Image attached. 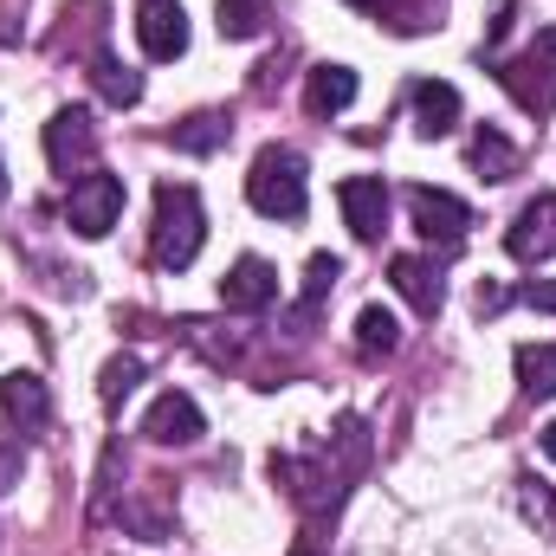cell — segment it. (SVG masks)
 I'll use <instances>...</instances> for the list:
<instances>
[{
    "label": "cell",
    "instance_id": "cell-9",
    "mask_svg": "<svg viewBox=\"0 0 556 556\" xmlns=\"http://www.w3.org/2000/svg\"><path fill=\"white\" fill-rule=\"evenodd\" d=\"M505 247H511V260H525V266L556 260V194H538L531 207H518V220H511Z\"/></svg>",
    "mask_w": 556,
    "mask_h": 556
},
{
    "label": "cell",
    "instance_id": "cell-2",
    "mask_svg": "<svg viewBox=\"0 0 556 556\" xmlns=\"http://www.w3.org/2000/svg\"><path fill=\"white\" fill-rule=\"evenodd\" d=\"M247 201L266 214V220H304L311 207V181H304V155L298 149H260L253 155V175H247Z\"/></svg>",
    "mask_w": 556,
    "mask_h": 556
},
{
    "label": "cell",
    "instance_id": "cell-5",
    "mask_svg": "<svg viewBox=\"0 0 556 556\" xmlns=\"http://www.w3.org/2000/svg\"><path fill=\"white\" fill-rule=\"evenodd\" d=\"M408 214H415L420 240L440 247V253H459L466 247V227H472V207L446 188H408Z\"/></svg>",
    "mask_w": 556,
    "mask_h": 556
},
{
    "label": "cell",
    "instance_id": "cell-28",
    "mask_svg": "<svg viewBox=\"0 0 556 556\" xmlns=\"http://www.w3.org/2000/svg\"><path fill=\"white\" fill-rule=\"evenodd\" d=\"M538 440H544V453H551V459H556V420H551V427H544V433H538Z\"/></svg>",
    "mask_w": 556,
    "mask_h": 556
},
{
    "label": "cell",
    "instance_id": "cell-18",
    "mask_svg": "<svg viewBox=\"0 0 556 556\" xmlns=\"http://www.w3.org/2000/svg\"><path fill=\"white\" fill-rule=\"evenodd\" d=\"M337 278H343V266H337L330 253H317V260L304 266V298H298V311H291V324H298V330H311V324H317V311H324V298L337 291Z\"/></svg>",
    "mask_w": 556,
    "mask_h": 556
},
{
    "label": "cell",
    "instance_id": "cell-30",
    "mask_svg": "<svg viewBox=\"0 0 556 556\" xmlns=\"http://www.w3.org/2000/svg\"><path fill=\"white\" fill-rule=\"evenodd\" d=\"M291 556H311V551H291Z\"/></svg>",
    "mask_w": 556,
    "mask_h": 556
},
{
    "label": "cell",
    "instance_id": "cell-8",
    "mask_svg": "<svg viewBox=\"0 0 556 556\" xmlns=\"http://www.w3.org/2000/svg\"><path fill=\"white\" fill-rule=\"evenodd\" d=\"M142 433H149L155 446H188V440H201V433H207V420H201V408H194V395L168 389V395H155V402H149Z\"/></svg>",
    "mask_w": 556,
    "mask_h": 556
},
{
    "label": "cell",
    "instance_id": "cell-27",
    "mask_svg": "<svg viewBox=\"0 0 556 556\" xmlns=\"http://www.w3.org/2000/svg\"><path fill=\"white\" fill-rule=\"evenodd\" d=\"M511 304V291H498V285H479V311H505Z\"/></svg>",
    "mask_w": 556,
    "mask_h": 556
},
{
    "label": "cell",
    "instance_id": "cell-13",
    "mask_svg": "<svg viewBox=\"0 0 556 556\" xmlns=\"http://www.w3.org/2000/svg\"><path fill=\"white\" fill-rule=\"evenodd\" d=\"M356 104V72L350 65H317L311 78H304V111L311 117H337V111H350Z\"/></svg>",
    "mask_w": 556,
    "mask_h": 556
},
{
    "label": "cell",
    "instance_id": "cell-17",
    "mask_svg": "<svg viewBox=\"0 0 556 556\" xmlns=\"http://www.w3.org/2000/svg\"><path fill=\"white\" fill-rule=\"evenodd\" d=\"M472 168H479L485 181H511V175H518V149H511V137L492 130V124H479V130H472Z\"/></svg>",
    "mask_w": 556,
    "mask_h": 556
},
{
    "label": "cell",
    "instance_id": "cell-7",
    "mask_svg": "<svg viewBox=\"0 0 556 556\" xmlns=\"http://www.w3.org/2000/svg\"><path fill=\"white\" fill-rule=\"evenodd\" d=\"M137 39L149 59H181L188 52V13H181V0H142L137 7Z\"/></svg>",
    "mask_w": 556,
    "mask_h": 556
},
{
    "label": "cell",
    "instance_id": "cell-4",
    "mask_svg": "<svg viewBox=\"0 0 556 556\" xmlns=\"http://www.w3.org/2000/svg\"><path fill=\"white\" fill-rule=\"evenodd\" d=\"M117 214H124V181H117V175L91 168V175L72 181V194H65V227H72V233L104 240V233L117 227Z\"/></svg>",
    "mask_w": 556,
    "mask_h": 556
},
{
    "label": "cell",
    "instance_id": "cell-19",
    "mask_svg": "<svg viewBox=\"0 0 556 556\" xmlns=\"http://www.w3.org/2000/svg\"><path fill=\"white\" fill-rule=\"evenodd\" d=\"M402 343V324H395V311H382V304H363V317H356V350L363 356H389Z\"/></svg>",
    "mask_w": 556,
    "mask_h": 556
},
{
    "label": "cell",
    "instance_id": "cell-6",
    "mask_svg": "<svg viewBox=\"0 0 556 556\" xmlns=\"http://www.w3.org/2000/svg\"><path fill=\"white\" fill-rule=\"evenodd\" d=\"M91 155H98V124H91V111L65 104V111L46 124V162H52L59 175H72V168H91Z\"/></svg>",
    "mask_w": 556,
    "mask_h": 556
},
{
    "label": "cell",
    "instance_id": "cell-29",
    "mask_svg": "<svg viewBox=\"0 0 556 556\" xmlns=\"http://www.w3.org/2000/svg\"><path fill=\"white\" fill-rule=\"evenodd\" d=\"M0 201H7V162H0Z\"/></svg>",
    "mask_w": 556,
    "mask_h": 556
},
{
    "label": "cell",
    "instance_id": "cell-1",
    "mask_svg": "<svg viewBox=\"0 0 556 556\" xmlns=\"http://www.w3.org/2000/svg\"><path fill=\"white\" fill-rule=\"evenodd\" d=\"M201 240H207L201 194H194L188 181H162V188H155V240H149L155 266H162V273H188L194 253H201Z\"/></svg>",
    "mask_w": 556,
    "mask_h": 556
},
{
    "label": "cell",
    "instance_id": "cell-11",
    "mask_svg": "<svg viewBox=\"0 0 556 556\" xmlns=\"http://www.w3.org/2000/svg\"><path fill=\"white\" fill-rule=\"evenodd\" d=\"M389 278H395V291L415 304L420 317H433V311H440V298H446L440 266H433V260H420V253H395V260H389Z\"/></svg>",
    "mask_w": 556,
    "mask_h": 556
},
{
    "label": "cell",
    "instance_id": "cell-23",
    "mask_svg": "<svg viewBox=\"0 0 556 556\" xmlns=\"http://www.w3.org/2000/svg\"><path fill=\"white\" fill-rule=\"evenodd\" d=\"M137 382H142V356H111V363H104V382H98V395L117 408V402H124Z\"/></svg>",
    "mask_w": 556,
    "mask_h": 556
},
{
    "label": "cell",
    "instance_id": "cell-20",
    "mask_svg": "<svg viewBox=\"0 0 556 556\" xmlns=\"http://www.w3.org/2000/svg\"><path fill=\"white\" fill-rule=\"evenodd\" d=\"M518 382H525V395H556V343H525L518 350Z\"/></svg>",
    "mask_w": 556,
    "mask_h": 556
},
{
    "label": "cell",
    "instance_id": "cell-14",
    "mask_svg": "<svg viewBox=\"0 0 556 556\" xmlns=\"http://www.w3.org/2000/svg\"><path fill=\"white\" fill-rule=\"evenodd\" d=\"M0 408L20 420V427H46V420H52V395H46L39 376L13 369V376H0Z\"/></svg>",
    "mask_w": 556,
    "mask_h": 556
},
{
    "label": "cell",
    "instance_id": "cell-3",
    "mask_svg": "<svg viewBox=\"0 0 556 556\" xmlns=\"http://www.w3.org/2000/svg\"><path fill=\"white\" fill-rule=\"evenodd\" d=\"M498 78H505V91H511L525 111H551L556 104V26H544L518 59H505Z\"/></svg>",
    "mask_w": 556,
    "mask_h": 556
},
{
    "label": "cell",
    "instance_id": "cell-16",
    "mask_svg": "<svg viewBox=\"0 0 556 556\" xmlns=\"http://www.w3.org/2000/svg\"><path fill=\"white\" fill-rule=\"evenodd\" d=\"M91 85H98V98L117 104V111H130V104L142 98V78L117 59V52H98V59H91Z\"/></svg>",
    "mask_w": 556,
    "mask_h": 556
},
{
    "label": "cell",
    "instance_id": "cell-26",
    "mask_svg": "<svg viewBox=\"0 0 556 556\" xmlns=\"http://www.w3.org/2000/svg\"><path fill=\"white\" fill-rule=\"evenodd\" d=\"M518 298H525L531 311H556V278H538V285H525Z\"/></svg>",
    "mask_w": 556,
    "mask_h": 556
},
{
    "label": "cell",
    "instance_id": "cell-15",
    "mask_svg": "<svg viewBox=\"0 0 556 556\" xmlns=\"http://www.w3.org/2000/svg\"><path fill=\"white\" fill-rule=\"evenodd\" d=\"M415 124H420V137H446L459 124V91L440 85V78H420L415 85Z\"/></svg>",
    "mask_w": 556,
    "mask_h": 556
},
{
    "label": "cell",
    "instance_id": "cell-12",
    "mask_svg": "<svg viewBox=\"0 0 556 556\" xmlns=\"http://www.w3.org/2000/svg\"><path fill=\"white\" fill-rule=\"evenodd\" d=\"M273 298H278V273L266 260H240L233 273L220 278V304L227 311H266Z\"/></svg>",
    "mask_w": 556,
    "mask_h": 556
},
{
    "label": "cell",
    "instance_id": "cell-25",
    "mask_svg": "<svg viewBox=\"0 0 556 556\" xmlns=\"http://www.w3.org/2000/svg\"><path fill=\"white\" fill-rule=\"evenodd\" d=\"M20 466H26V453H20L13 440H0V492H13V479H20Z\"/></svg>",
    "mask_w": 556,
    "mask_h": 556
},
{
    "label": "cell",
    "instance_id": "cell-24",
    "mask_svg": "<svg viewBox=\"0 0 556 556\" xmlns=\"http://www.w3.org/2000/svg\"><path fill=\"white\" fill-rule=\"evenodd\" d=\"M518 505H525V518H538V525H556V498L538 485V479H518Z\"/></svg>",
    "mask_w": 556,
    "mask_h": 556
},
{
    "label": "cell",
    "instance_id": "cell-22",
    "mask_svg": "<svg viewBox=\"0 0 556 556\" xmlns=\"http://www.w3.org/2000/svg\"><path fill=\"white\" fill-rule=\"evenodd\" d=\"M273 20V0H220V33L227 39H260Z\"/></svg>",
    "mask_w": 556,
    "mask_h": 556
},
{
    "label": "cell",
    "instance_id": "cell-21",
    "mask_svg": "<svg viewBox=\"0 0 556 556\" xmlns=\"http://www.w3.org/2000/svg\"><path fill=\"white\" fill-rule=\"evenodd\" d=\"M227 137H233V124H227V117H214V111H201V117L175 124V149H188V155H214Z\"/></svg>",
    "mask_w": 556,
    "mask_h": 556
},
{
    "label": "cell",
    "instance_id": "cell-10",
    "mask_svg": "<svg viewBox=\"0 0 556 556\" xmlns=\"http://www.w3.org/2000/svg\"><path fill=\"white\" fill-rule=\"evenodd\" d=\"M337 201H343V220H350L356 240H382V227H389V188L376 175H350L337 188Z\"/></svg>",
    "mask_w": 556,
    "mask_h": 556
}]
</instances>
